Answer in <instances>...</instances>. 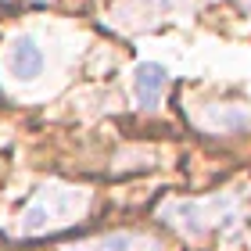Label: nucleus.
<instances>
[{
    "label": "nucleus",
    "mask_w": 251,
    "mask_h": 251,
    "mask_svg": "<svg viewBox=\"0 0 251 251\" xmlns=\"http://www.w3.org/2000/svg\"><path fill=\"white\" fill-rule=\"evenodd\" d=\"M65 251H165V244L151 233H100V237H90V241H75V244H65Z\"/></svg>",
    "instance_id": "obj_5"
},
{
    "label": "nucleus",
    "mask_w": 251,
    "mask_h": 251,
    "mask_svg": "<svg viewBox=\"0 0 251 251\" xmlns=\"http://www.w3.org/2000/svg\"><path fill=\"white\" fill-rule=\"evenodd\" d=\"M86 208H90L86 187L47 183V187H40V194L18 215V237H40V233L61 230V226H72L86 215Z\"/></svg>",
    "instance_id": "obj_1"
},
{
    "label": "nucleus",
    "mask_w": 251,
    "mask_h": 251,
    "mask_svg": "<svg viewBox=\"0 0 251 251\" xmlns=\"http://www.w3.org/2000/svg\"><path fill=\"white\" fill-rule=\"evenodd\" d=\"M165 83H169V72L154 61H144L136 65V75H133V86H136V97H140L144 108H158V100L165 94Z\"/></svg>",
    "instance_id": "obj_6"
},
{
    "label": "nucleus",
    "mask_w": 251,
    "mask_h": 251,
    "mask_svg": "<svg viewBox=\"0 0 251 251\" xmlns=\"http://www.w3.org/2000/svg\"><path fill=\"white\" fill-rule=\"evenodd\" d=\"M43 47L36 43V36H29V32H22V36H15L7 43V54H4V65L7 72L22 79V83H29V79H36L43 72Z\"/></svg>",
    "instance_id": "obj_4"
},
{
    "label": "nucleus",
    "mask_w": 251,
    "mask_h": 251,
    "mask_svg": "<svg viewBox=\"0 0 251 251\" xmlns=\"http://www.w3.org/2000/svg\"><path fill=\"white\" fill-rule=\"evenodd\" d=\"M194 122L204 133H244L251 129V108L248 104H201L194 111Z\"/></svg>",
    "instance_id": "obj_3"
},
{
    "label": "nucleus",
    "mask_w": 251,
    "mask_h": 251,
    "mask_svg": "<svg viewBox=\"0 0 251 251\" xmlns=\"http://www.w3.org/2000/svg\"><path fill=\"white\" fill-rule=\"evenodd\" d=\"M158 215L176 226L187 237H204L215 226H230L233 223V198H208V201H165Z\"/></svg>",
    "instance_id": "obj_2"
}]
</instances>
